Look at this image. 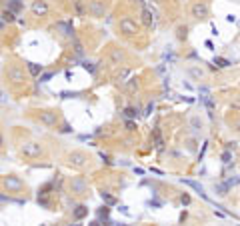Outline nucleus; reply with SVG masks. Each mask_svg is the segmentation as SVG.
Segmentation results:
<instances>
[{
  "instance_id": "5",
  "label": "nucleus",
  "mask_w": 240,
  "mask_h": 226,
  "mask_svg": "<svg viewBox=\"0 0 240 226\" xmlns=\"http://www.w3.org/2000/svg\"><path fill=\"white\" fill-rule=\"evenodd\" d=\"M4 186H6L8 190H14V192H18L20 188H22V180H18L16 176H8V178L4 180Z\"/></svg>"
},
{
  "instance_id": "10",
  "label": "nucleus",
  "mask_w": 240,
  "mask_h": 226,
  "mask_svg": "<svg viewBox=\"0 0 240 226\" xmlns=\"http://www.w3.org/2000/svg\"><path fill=\"white\" fill-rule=\"evenodd\" d=\"M86 214H88V208H86L84 204H80V206L74 210V218H76V220H82V218L86 216Z\"/></svg>"
},
{
  "instance_id": "21",
  "label": "nucleus",
  "mask_w": 240,
  "mask_h": 226,
  "mask_svg": "<svg viewBox=\"0 0 240 226\" xmlns=\"http://www.w3.org/2000/svg\"><path fill=\"white\" fill-rule=\"evenodd\" d=\"M52 76H54L52 72H46V74H42V76H40V82H48V80L52 78Z\"/></svg>"
},
{
  "instance_id": "20",
  "label": "nucleus",
  "mask_w": 240,
  "mask_h": 226,
  "mask_svg": "<svg viewBox=\"0 0 240 226\" xmlns=\"http://www.w3.org/2000/svg\"><path fill=\"white\" fill-rule=\"evenodd\" d=\"M124 126H126V130H136V124L132 122V120H126V122H124Z\"/></svg>"
},
{
  "instance_id": "24",
  "label": "nucleus",
  "mask_w": 240,
  "mask_h": 226,
  "mask_svg": "<svg viewBox=\"0 0 240 226\" xmlns=\"http://www.w3.org/2000/svg\"><path fill=\"white\" fill-rule=\"evenodd\" d=\"M98 216H100V218H108V208L104 206V208H102L100 212H98Z\"/></svg>"
},
{
  "instance_id": "3",
  "label": "nucleus",
  "mask_w": 240,
  "mask_h": 226,
  "mask_svg": "<svg viewBox=\"0 0 240 226\" xmlns=\"http://www.w3.org/2000/svg\"><path fill=\"white\" fill-rule=\"evenodd\" d=\"M120 30H122L124 34H136V32H138V26H136V22H132L130 18H122L120 20Z\"/></svg>"
},
{
  "instance_id": "18",
  "label": "nucleus",
  "mask_w": 240,
  "mask_h": 226,
  "mask_svg": "<svg viewBox=\"0 0 240 226\" xmlns=\"http://www.w3.org/2000/svg\"><path fill=\"white\" fill-rule=\"evenodd\" d=\"M214 62H216L218 66H220V68H226V66H228V64H230V62H228V60H224V58H216V60H214Z\"/></svg>"
},
{
  "instance_id": "9",
  "label": "nucleus",
  "mask_w": 240,
  "mask_h": 226,
  "mask_svg": "<svg viewBox=\"0 0 240 226\" xmlns=\"http://www.w3.org/2000/svg\"><path fill=\"white\" fill-rule=\"evenodd\" d=\"M182 184H186V186H190V188H194L202 198H206V192H204V188H202V186H200L198 182H194V180H184V178H182Z\"/></svg>"
},
{
  "instance_id": "11",
  "label": "nucleus",
  "mask_w": 240,
  "mask_h": 226,
  "mask_svg": "<svg viewBox=\"0 0 240 226\" xmlns=\"http://www.w3.org/2000/svg\"><path fill=\"white\" fill-rule=\"evenodd\" d=\"M28 70H30V74H32V76H40L42 66H40V64H34V62H28Z\"/></svg>"
},
{
  "instance_id": "7",
  "label": "nucleus",
  "mask_w": 240,
  "mask_h": 226,
  "mask_svg": "<svg viewBox=\"0 0 240 226\" xmlns=\"http://www.w3.org/2000/svg\"><path fill=\"white\" fill-rule=\"evenodd\" d=\"M72 190L76 192V194H84L86 192V182L82 178H74L72 180Z\"/></svg>"
},
{
  "instance_id": "25",
  "label": "nucleus",
  "mask_w": 240,
  "mask_h": 226,
  "mask_svg": "<svg viewBox=\"0 0 240 226\" xmlns=\"http://www.w3.org/2000/svg\"><path fill=\"white\" fill-rule=\"evenodd\" d=\"M180 200H182V204H190V196H188V194H182V198H180Z\"/></svg>"
},
{
  "instance_id": "1",
  "label": "nucleus",
  "mask_w": 240,
  "mask_h": 226,
  "mask_svg": "<svg viewBox=\"0 0 240 226\" xmlns=\"http://www.w3.org/2000/svg\"><path fill=\"white\" fill-rule=\"evenodd\" d=\"M190 12H192V16H196V18H206V16L210 14V8H208L206 2H196V4H192Z\"/></svg>"
},
{
  "instance_id": "26",
  "label": "nucleus",
  "mask_w": 240,
  "mask_h": 226,
  "mask_svg": "<svg viewBox=\"0 0 240 226\" xmlns=\"http://www.w3.org/2000/svg\"><path fill=\"white\" fill-rule=\"evenodd\" d=\"M222 160H224V162H230V152H224V154H222Z\"/></svg>"
},
{
  "instance_id": "14",
  "label": "nucleus",
  "mask_w": 240,
  "mask_h": 226,
  "mask_svg": "<svg viewBox=\"0 0 240 226\" xmlns=\"http://www.w3.org/2000/svg\"><path fill=\"white\" fill-rule=\"evenodd\" d=\"M32 10L38 14V12H46V4L44 2H34L32 4Z\"/></svg>"
},
{
  "instance_id": "22",
  "label": "nucleus",
  "mask_w": 240,
  "mask_h": 226,
  "mask_svg": "<svg viewBox=\"0 0 240 226\" xmlns=\"http://www.w3.org/2000/svg\"><path fill=\"white\" fill-rule=\"evenodd\" d=\"M76 10H78V14L84 12V6H82V0H76Z\"/></svg>"
},
{
  "instance_id": "4",
  "label": "nucleus",
  "mask_w": 240,
  "mask_h": 226,
  "mask_svg": "<svg viewBox=\"0 0 240 226\" xmlns=\"http://www.w3.org/2000/svg\"><path fill=\"white\" fill-rule=\"evenodd\" d=\"M86 160H88V158H86L84 152H72V154H70V158H68V162L72 164V166H76V168H82L86 164Z\"/></svg>"
},
{
  "instance_id": "15",
  "label": "nucleus",
  "mask_w": 240,
  "mask_h": 226,
  "mask_svg": "<svg viewBox=\"0 0 240 226\" xmlns=\"http://www.w3.org/2000/svg\"><path fill=\"white\" fill-rule=\"evenodd\" d=\"M124 116H126V118H136V116H138V110H134V108H126V110H124Z\"/></svg>"
},
{
  "instance_id": "17",
  "label": "nucleus",
  "mask_w": 240,
  "mask_h": 226,
  "mask_svg": "<svg viewBox=\"0 0 240 226\" xmlns=\"http://www.w3.org/2000/svg\"><path fill=\"white\" fill-rule=\"evenodd\" d=\"M154 138H156V144L162 148V144H164V140H162V136H160V130H154Z\"/></svg>"
},
{
  "instance_id": "8",
  "label": "nucleus",
  "mask_w": 240,
  "mask_h": 226,
  "mask_svg": "<svg viewBox=\"0 0 240 226\" xmlns=\"http://www.w3.org/2000/svg\"><path fill=\"white\" fill-rule=\"evenodd\" d=\"M8 76H10L14 82H22V80H24V74H22V70H20L18 66H12V68L8 70Z\"/></svg>"
},
{
  "instance_id": "16",
  "label": "nucleus",
  "mask_w": 240,
  "mask_h": 226,
  "mask_svg": "<svg viewBox=\"0 0 240 226\" xmlns=\"http://www.w3.org/2000/svg\"><path fill=\"white\" fill-rule=\"evenodd\" d=\"M142 20H144V24H146V26H150L152 18H150V12H148V10H144V12H142Z\"/></svg>"
},
{
  "instance_id": "12",
  "label": "nucleus",
  "mask_w": 240,
  "mask_h": 226,
  "mask_svg": "<svg viewBox=\"0 0 240 226\" xmlns=\"http://www.w3.org/2000/svg\"><path fill=\"white\" fill-rule=\"evenodd\" d=\"M6 6H8V10H12V12H18V10L22 8V2H20V0H10Z\"/></svg>"
},
{
  "instance_id": "23",
  "label": "nucleus",
  "mask_w": 240,
  "mask_h": 226,
  "mask_svg": "<svg viewBox=\"0 0 240 226\" xmlns=\"http://www.w3.org/2000/svg\"><path fill=\"white\" fill-rule=\"evenodd\" d=\"M84 68H86V70H88V72H90V74H94V70H96V68H94V66H92L90 62H84Z\"/></svg>"
},
{
  "instance_id": "2",
  "label": "nucleus",
  "mask_w": 240,
  "mask_h": 226,
  "mask_svg": "<svg viewBox=\"0 0 240 226\" xmlns=\"http://www.w3.org/2000/svg\"><path fill=\"white\" fill-rule=\"evenodd\" d=\"M22 150L24 156H30V158H36V156H40V152H42V148L40 144H36V142H26V144L20 148Z\"/></svg>"
},
{
  "instance_id": "27",
  "label": "nucleus",
  "mask_w": 240,
  "mask_h": 226,
  "mask_svg": "<svg viewBox=\"0 0 240 226\" xmlns=\"http://www.w3.org/2000/svg\"><path fill=\"white\" fill-rule=\"evenodd\" d=\"M4 144V136H2V132H0V146Z\"/></svg>"
},
{
  "instance_id": "6",
  "label": "nucleus",
  "mask_w": 240,
  "mask_h": 226,
  "mask_svg": "<svg viewBox=\"0 0 240 226\" xmlns=\"http://www.w3.org/2000/svg\"><path fill=\"white\" fill-rule=\"evenodd\" d=\"M40 122L46 124V126H54V124H56V114L50 112V110H46V112H40Z\"/></svg>"
},
{
  "instance_id": "19",
  "label": "nucleus",
  "mask_w": 240,
  "mask_h": 226,
  "mask_svg": "<svg viewBox=\"0 0 240 226\" xmlns=\"http://www.w3.org/2000/svg\"><path fill=\"white\" fill-rule=\"evenodd\" d=\"M102 200H106L108 204H114V202H116V200H114V198H112L110 194H106V192H102Z\"/></svg>"
},
{
  "instance_id": "13",
  "label": "nucleus",
  "mask_w": 240,
  "mask_h": 226,
  "mask_svg": "<svg viewBox=\"0 0 240 226\" xmlns=\"http://www.w3.org/2000/svg\"><path fill=\"white\" fill-rule=\"evenodd\" d=\"M2 20L4 22H14L16 18H14V12H12V10H4V12H2Z\"/></svg>"
}]
</instances>
